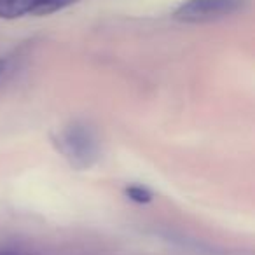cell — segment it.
Instances as JSON below:
<instances>
[{
    "mask_svg": "<svg viewBox=\"0 0 255 255\" xmlns=\"http://www.w3.org/2000/svg\"><path fill=\"white\" fill-rule=\"evenodd\" d=\"M124 192H126L128 199H131V201H135V203H140V205L152 201V192H150L147 187H143V185H128Z\"/></svg>",
    "mask_w": 255,
    "mask_h": 255,
    "instance_id": "cell-4",
    "label": "cell"
},
{
    "mask_svg": "<svg viewBox=\"0 0 255 255\" xmlns=\"http://www.w3.org/2000/svg\"><path fill=\"white\" fill-rule=\"evenodd\" d=\"M4 70H5V61H4V60H0V77H2Z\"/></svg>",
    "mask_w": 255,
    "mask_h": 255,
    "instance_id": "cell-5",
    "label": "cell"
},
{
    "mask_svg": "<svg viewBox=\"0 0 255 255\" xmlns=\"http://www.w3.org/2000/svg\"><path fill=\"white\" fill-rule=\"evenodd\" d=\"M77 0H0V18L18 19L23 16H49L74 5Z\"/></svg>",
    "mask_w": 255,
    "mask_h": 255,
    "instance_id": "cell-3",
    "label": "cell"
},
{
    "mask_svg": "<svg viewBox=\"0 0 255 255\" xmlns=\"http://www.w3.org/2000/svg\"><path fill=\"white\" fill-rule=\"evenodd\" d=\"M51 140L60 156L75 170H89L100 159V140L88 123L74 121L60 128Z\"/></svg>",
    "mask_w": 255,
    "mask_h": 255,
    "instance_id": "cell-1",
    "label": "cell"
},
{
    "mask_svg": "<svg viewBox=\"0 0 255 255\" xmlns=\"http://www.w3.org/2000/svg\"><path fill=\"white\" fill-rule=\"evenodd\" d=\"M0 255H16V254H0Z\"/></svg>",
    "mask_w": 255,
    "mask_h": 255,
    "instance_id": "cell-6",
    "label": "cell"
},
{
    "mask_svg": "<svg viewBox=\"0 0 255 255\" xmlns=\"http://www.w3.org/2000/svg\"><path fill=\"white\" fill-rule=\"evenodd\" d=\"M243 0H185L173 11V18L184 23H212L238 12Z\"/></svg>",
    "mask_w": 255,
    "mask_h": 255,
    "instance_id": "cell-2",
    "label": "cell"
}]
</instances>
